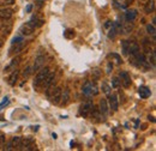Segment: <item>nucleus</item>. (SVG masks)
<instances>
[{"label":"nucleus","instance_id":"1","mask_svg":"<svg viewBox=\"0 0 156 151\" xmlns=\"http://www.w3.org/2000/svg\"><path fill=\"white\" fill-rule=\"evenodd\" d=\"M51 90H47V96H48V98L51 100V102L52 103H54V104H59V102H60V98H61V93H62V90H61V88H49Z\"/></svg>","mask_w":156,"mask_h":151},{"label":"nucleus","instance_id":"2","mask_svg":"<svg viewBox=\"0 0 156 151\" xmlns=\"http://www.w3.org/2000/svg\"><path fill=\"white\" fill-rule=\"evenodd\" d=\"M49 73V68L48 67H44V68H40L39 72H37V75H36V78H35V80H34V88H39L41 86L42 84H43V80H44V78L47 77V75Z\"/></svg>","mask_w":156,"mask_h":151},{"label":"nucleus","instance_id":"3","mask_svg":"<svg viewBox=\"0 0 156 151\" xmlns=\"http://www.w3.org/2000/svg\"><path fill=\"white\" fill-rule=\"evenodd\" d=\"M119 79H120V84L124 88H126V89L130 88V85H131V78H130V76H129V73L126 71H121L119 73Z\"/></svg>","mask_w":156,"mask_h":151},{"label":"nucleus","instance_id":"4","mask_svg":"<svg viewBox=\"0 0 156 151\" xmlns=\"http://www.w3.org/2000/svg\"><path fill=\"white\" fill-rule=\"evenodd\" d=\"M108 107L113 111V112H117L118 108H119V101H118L117 95H108Z\"/></svg>","mask_w":156,"mask_h":151},{"label":"nucleus","instance_id":"5","mask_svg":"<svg viewBox=\"0 0 156 151\" xmlns=\"http://www.w3.org/2000/svg\"><path fill=\"white\" fill-rule=\"evenodd\" d=\"M94 107V103H93V101H87V102H84L82 106H80V115H83V116H88V114L90 113V111H91V108Z\"/></svg>","mask_w":156,"mask_h":151},{"label":"nucleus","instance_id":"6","mask_svg":"<svg viewBox=\"0 0 156 151\" xmlns=\"http://www.w3.org/2000/svg\"><path fill=\"white\" fill-rule=\"evenodd\" d=\"M20 31L22 35H24V36H29V35H31V34L35 31V28L28 22V23H25V24H23V25L20 26Z\"/></svg>","mask_w":156,"mask_h":151},{"label":"nucleus","instance_id":"7","mask_svg":"<svg viewBox=\"0 0 156 151\" xmlns=\"http://www.w3.org/2000/svg\"><path fill=\"white\" fill-rule=\"evenodd\" d=\"M54 79H55V73H53V72H49L47 77L44 78V80H43V86H44V89H49V88H52L53 86V84H54Z\"/></svg>","mask_w":156,"mask_h":151},{"label":"nucleus","instance_id":"8","mask_svg":"<svg viewBox=\"0 0 156 151\" xmlns=\"http://www.w3.org/2000/svg\"><path fill=\"white\" fill-rule=\"evenodd\" d=\"M138 53H139V46H138V43L135 42V41L129 42V55L130 57H136Z\"/></svg>","mask_w":156,"mask_h":151},{"label":"nucleus","instance_id":"9","mask_svg":"<svg viewBox=\"0 0 156 151\" xmlns=\"http://www.w3.org/2000/svg\"><path fill=\"white\" fill-rule=\"evenodd\" d=\"M44 61H46V58L43 55H39V57L35 59V62H34V66H33V72L35 71H39L40 68L44 65Z\"/></svg>","mask_w":156,"mask_h":151},{"label":"nucleus","instance_id":"10","mask_svg":"<svg viewBox=\"0 0 156 151\" xmlns=\"http://www.w3.org/2000/svg\"><path fill=\"white\" fill-rule=\"evenodd\" d=\"M13 15V10L7 7V9H2L0 10V19H4V20H7L12 17Z\"/></svg>","mask_w":156,"mask_h":151},{"label":"nucleus","instance_id":"11","mask_svg":"<svg viewBox=\"0 0 156 151\" xmlns=\"http://www.w3.org/2000/svg\"><path fill=\"white\" fill-rule=\"evenodd\" d=\"M138 95L140 96V98H148V97H150L151 91H150V89H149L148 86L142 85V86H139V89H138Z\"/></svg>","mask_w":156,"mask_h":151},{"label":"nucleus","instance_id":"12","mask_svg":"<svg viewBox=\"0 0 156 151\" xmlns=\"http://www.w3.org/2000/svg\"><path fill=\"white\" fill-rule=\"evenodd\" d=\"M137 15H138V12H137V10H135V9L127 10L125 12V19H126V22H133L137 18Z\"/></svg>","mask_w":156,"mask_h":151},{"label":"nucleus","instance_id":"13","mask_svg":"<svg viewBox=\"0 0 156 151\" xmlns=\"http://www.w3.org/2000/svg\"><path fill=\"white\" fill-rule=\"evenodd\" d=\"M108 109H109V107H108V103H107V101L105 100V98H102L101 101H100V107H98V111H100V113L102 114V115H107L108 114Z\"/></svg>","mask_w":156,"mask_h":151},{"label":"nucleus","instance_id":"14","mask_svg":"<svg viewBox=\"0 0 156 151\" xmlns=\"http://www.w3.org/2000/svg\"><path fill=\"white\" fill-rule=\"evenodd\" d=\"M23 47H24V41H22V42H18V43H15V44H12V47H11V49H10V55L20 53V51L23 49Z\"/></svg>","mask_w":156,"mask_h":151},{"label":"nucleus","instance_id":"15","mask_svg":"<svg viewBox=\"0 0 156 151\" xmlns=\"http://www.w3.org/2000/svg\"><path fill=\"white\" fill-rule=\"evenodd\" d=\"M18 77H20V71L16 68V70L12 71V73L9 77V84L12 85V86L16 85V83H17V80H18Z\"/></svg>","mask_w":156,"mask_h":151},{"label":"nucleus","instance_id":"16","mask_svg":"<svg viewBox=\"0 0 156 151\" xmlns=\"http://www.w3.org/2000/svg\"><path fill=\"white\" fill-rule=\"evenodd\" d=\"M18 62H20V58H16V59H13V60L11 61V64H10L9 66H6V67H5L4 72H5V73H7V72H12L13 70H16V68H17V65H18Z\"/></svg>","mask_w":156,"mask_h":151},{"label":"nucleus","instance_id":"17","mask_svg":"<svg viewBox=\"0 0 156 151\" xmlns=\"http://www.w3.org/2000/svg\"><path fill=\"white\" fill-rule=\"evenodd\" d=\"M69 100H70V90L69 89H65L64 93H61V98H60V102L59 103L61 106H65V104H67Z\"/></svg>","mask_w":156,"mask_h":151},{"label":"nucleus","instance_id":"18","mask_svg":"<svg viewBox=\"0 0 156 151\" xmlns=\"http://www.w3.org/2000/svg\"><path fill=\"white\" fill-rule=\"evenodd\" d=\"M154 10H155V0H148L144 6L145 13H151V12H154Z\"/></svg>","mask_w":156,"mask_h":151},{"label":"nucleus","instance_id":"19","mask_svg":"<svg viewBox=\"0 0 156 151\" xmlns=\"http://www.w3.org/2000/svg\"><path fill=\"white\" fill-rule=\"evenodd\" d=\"M121 30H122V34H129L133 30V24L132 22H126L122 26H121Z\"/></svg>","mask_w":156,"mask_h":151},{"label":"nucleus","instance_id":"20","mask_svg":"<svg viewBox=\"0 0 156 151\" xmlns=\"http://www.w3.org/2000/svg\"><path fill=\"white\" fill-rule=\"evenodd\" d=\"M20 144H22V138H20V137H15V138H12L11 145H12L13 149L20 150Z\"/></svg>","mask_w":156,"mask_h":151},{"label":"nucleus","instance_id":"21","mask_svg":"<svg viewBox=\"0 0 156 151\" xmlns=\"http://www.w3.org/2000/svg\"><path fill=\"white\" fill-rule=\"evenodd\" d=\"M34 143V139L31 138V137H27V138H22V144H20V149H24V146L25 148H28L29 145H31Z\"/></svg>","mask_w":156,"mask_h":151},{"label":"nucleus","instance_id":"22","mask_svg":"<svg viewBox=\"0 0 156 151\" xmlns=\"http://www.w3.org/2000/svg\"><path fill=\"white\" fill-rule=\"evenodd\" d=\"M29 23H30V24H31V25H33L34 28H40V26H42V25H43L44 20L36 18V17H33V18L29 20Z\"/></svg>","mask_w":156,"mask_h":151},{"label":"nucleus","instance_id":"23","mask_svg":"<svg viewBox=\"0 0 156 151\" xmlns=\"http://www.w3.org/2000/svg\"><path fill=\"white\" fill-rule=\"evenodd\" d=\"M91 84H93V82H87V83L83 85V88H82V93H83V95H85V96H90Z\"/></svg>","mask_w":156,"mask_h":151},{"label":"nucleus","instance_id":"24","mask_svg":"<svg viewBox=\"0 0 156 151\" xmlns=\"http://www.w3.org/2000/svg\"><path fill=\"white\" fill-rule=\"evenodd\" d=\"M129 42L127 40H124L121 41V52L124 55H129Z\"/></svg>","mask_w":156,"mask_h":151},{"label":"nucleus","instance_id":"25","mask_svg":"<svg viewBox=\"0 0 156 151\" xmlns=\"http://www.w3.org/2000/svg\"><path fill=\"white\" fill-rule=\"evenodd\" d=\"M147 31H148L149 35H151L153 37L155 38V35H156L155 25H153V24H148V25H147Z\"/></svg>","mask_w":156,"mask_h":151},{"label":"nucleus","instance_id":"26","mask_svg":"<svg viewBox=\"0 0 156 151\" xmlns=\"http://www.w3.org/2000/svg\"><path fill=\"white\" fill-rule=\"evenodd\" d=\"M117 34H118L117 28H115V25H114V24H112V26H111V29H109V33H108V38L113 40V38L115 37V35H117Z\"/></svg>","mask_w":156,"mask_h":151},{"label":"nucleus","instance_id":"27","mask_svg":"<svg viewBox=\"0 0 156 151\" xmlns=\"http://www.w3.org/2000/svg\"><path fill=\"white\" fill-rule=\"evenodd\" d=\"M33 73V67L31 66H27L25 68H24V71H23V78L24 79H27V78H29V76Z\"/></svg>","mask_w":156,"mask_h":151},{"label":"nucleus","instance_id":"28","mask_svg":"<svg viewBox=\"0 0 156 151\" xmlns=\"http://www.w3.org/2000/svg\"><path fill=\"white\" fill-rule=\"evenodd\" d=\"M101 89H102V91L105 93L106 95H109L111 94V90H112V88L106 83V82H103L102 83V85H101Z\"/></svg>","mask_w":156,"mask_h":151},{"label":"nucleus","instance_id":"29","mask_svg":"<svg viewBox=\"0 0 156 151\" xmlns=\"http://www.w3.org/2000/svg\"><path fill=\"white\" fill-rule=\"evenodd\" d=\"M11 29H12V25H11L10 23L7 24V28H6V25H2V35H4V36L9 35L10 31H11Z\"/></svg>","mask_w":156,"mask_h":151},{"label":"nucleus","instance_id":"30","mask_svg":"<svg viewBox=\"0 0 156 151\" xmlns=\"http://www.w3.org/2000/svg\"><path fill=\"white\" fill-rule=\"evenodd\" d=\"M91 75H93V78H94V79H100V77H101V71H100V68H94V70L91 71Z\"/></svg>","mask_w":156,"mask_h":151},{"label":"nucleus","instance_id":"31","mask_svg":"<svg viewBox=\"0 0 156 151\" xmlns=\"http://www.w3.org/2000/svg\"><path fill=\"white\" fill-rule=\"evenodd\" d=\"M120 85H121V84H120V80H119V78H117V77L112 78V86H113L114 89H118Z\"/></svg>","mask_w":156,"mask_h":151},{"label":"nucleus","instance_id":"32","mask_svg":"<svg viewBox=\"0 0 156 151\" xmlns=\"http://www.w3.org/2000/svg\"><path fill=\"white\" fill-rule=\"evenodd\" d=\"M64 36H65L66 38L75 37V31H73V30H71V29H69V30H66V31L64 33Z\"/></svg>","mask_w":156,"mask_h":151},{"label":"nucleus","instance_id":"33","mask_svg":"<svg viewBox=\"0 0 156 151\" xmlns=\"http://www.w3.org/2000/svg\"><path fill=\"white\" fill-rule=\"evenodd\" d=\"M98 94V86H96V84H95V83H93V84H91V89H90V95L96 96Z\"/></svg>","mask_w":156,"mask_h":151},{"label":"nucleus","instance_id":"34","mask_svg":"<svg viewBox=\"0 0 156 151\" xmlns=\"http://www.w3.org/2000/svg\"><path fill=\"white\" fill-rule=\"evenodd\" d=\"M109 57L113 58V59L115 60V62H117L118 65H120V64H121V58H120V55H118V54H115V53H112V54H109Z\"/></svg>","mask_w":156,"mask_h":151},{"label":"nucleus","instance_id":"35","mask_svg":"<svg viewBox=\"0 0 156 151\" xmlns=\"http://www.w3.org/2000/svg\"><path fill=\"white\" fill-rule=\"evenodd\" d=\"M9 103H10V100H9V97H5V98L2 100V102L0 103V109H1V108H4L5 106H7Z\"/></svg>","mask_w":156,"mask_h":151},{"label":"nucleus","instance_id":"36","mask_svg":"<svg viewBox=\"0 0 156 151\" xmlns=\"http://www.w3.org/2000/svg\"><path fill=\"white\" fill-rule=\"evenodd\" d=\"M112 70H113V64H112V62H108V64H107V70H106V72L109 75V73L112 72Z\"/></svg>","mask_w":156,"mask_h":151},{"label":"nucleus","instance_id":"37","mask_svg":"<svg viewBox=\"0 0 156 151\" xmlns=\"http://www.w3.org/2000/svg\"><path fill=\"white\" fill-rule=\"evenodd\" d=\"M23 41V37H20V36H17V37H13L12 38V44H15V43H18V42H22Z\"/></svg>","mask_w":156,"mask_h":151},{"label":"nucleus","instance_id":"38","mask_svg":"<svg viewBox=\"0 0 156 151\" xmlns=\"http://www.w3.org/2000/svg\"><path fill=\"white\" fill-rule=\"evenodd\" d=\"M2 1H4L5 4H13L15 0H2Z\"/></svg>","mask_w":156,"mask_h":151},{"label":"nucleus","instance_id":"39","mask_svg":"<svg viewBox=\"0 0 156 151\" xmlns=\"http://www.w3.org/2000/svg\"><path fill=\"white\" fill-rule=\"evenodd\" d=\"M31 11V5H28V7H27V12H30Z\"/></svg>","mask_w":156,"mask_h":151},{"label":"nucleus","instance_id":"40","mask_svg":"<svg viewBox=\"0 0 156 151\" xmlns=\"http://www.w3.org/2000/svg\"><path fill=\"white\" fill-rule=\"evenodd\" d=\"M1 47H2V43H1V42H0V48H1Z\"/></svg>","mask_w":156,"mask_h":151}]
</instances>
